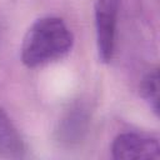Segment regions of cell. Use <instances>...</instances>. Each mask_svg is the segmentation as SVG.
<instances>
[{"mask_svg":"<svg viewBox=\"0 0 160 160\" xmlns=\"http://www.w3.org/2000/svg\"><path fill=\"white\" fill-rule=\"evenodd\" d=\"M72 44V32L62 19L40 18L28 29L22 39L21 61L28 68L46 65L69 54Z\"/></svg>","mask_w":160,"mask_h":160,"instance_id":"cell-1","label":"cell"},{"mask_svg":"<svg viewBox=\"0 0 160 160\" xmlns=\"http://www.w3.org/2000/svg\"><path fill=\"white\" fill-rule=\"evenodd\" d=\"M91 124V111L86 102H72L61 115L54 131L55 141L64 149L79 148L88 138Z\"/></svg>","mask_w":160,"mask_h":160,"instance_id":"cell-2","label":"cell"},{"mask_svg":"<svg viewBox=\"0 0 160 160\" xmlns=\"http://www.w3.org/2000/svg\"><path fill=\"white\" fill-rule=\"evenodd\" d=\"M119 0H95L96 46L101 62H110L115 52Z\"/></svg>","mask_w":160,"mask_h":160,"instance_id":"cell-3","label":"cell"},{"mask_svg":"<svg viewBox=\"0 0 160 160\" xmlns=\"http://www.w3.org/2000/svg\"><path fill=\"white\" fill-rule=\"evenodd\" d=\"M111 154L118 160H149L160 158L158 139L138 132L118 135L111 145Z\"/></svg>","mask_w":160,"mask_h":160,"instance_id":"cell-4","label":"cell"},{"mask_svg":"<svg viewBox=\"0 0 160 160\" xmlns=\"http://www.w3.org/2000/svg\"><path fill=\"white\" fill-rule=\"evenodd\" d=\"M28 154L26 142L8 115L0 108V158L2 159H24Z\"/></svg>","mask_w":160,"mask_h":160,"instance_id":"cell-5","label":"cell"},{"mask_svg":"<svg viewBox=\"0 0 160 160\" xmlns=\"http://www.w3.org/2000/svg\"><path fill=\"white\" fill-rule=\"evenodd\" d=\"M140 91L142 98L148 101L151 110L158 115L159 112V71L158 69L148 72L140 85Z\"/></svg>","mask_w":160,"mask_h":160,"instance_id":"cell-6","label":"cell"}]
</instances>
